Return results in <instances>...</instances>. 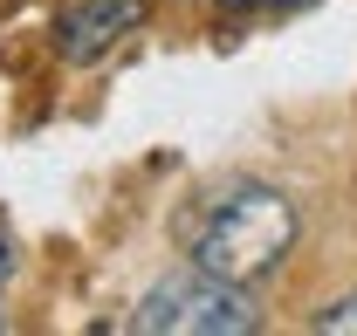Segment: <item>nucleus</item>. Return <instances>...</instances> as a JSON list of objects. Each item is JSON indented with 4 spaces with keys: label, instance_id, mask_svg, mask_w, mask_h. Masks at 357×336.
<instances>
[{
    "label": "nucleus",
    "instance_id": "f257e3e1",
    "mask_svg": "<svg viewBox=\"0 0 357 336\" xmlns=\"http://www.w3.org/2000/svg\"><path fill=\"white\" fill-rule=\"evenodd\" d=\"M296 234H303L296 199L282 185H268V178H248V171L206 185L192 206L178 213L185 254L199 268L227 275V282H261V275H275L289 261V247H296Z\"/></svg>",
    "mask_w": 357,
    "mask_h": 336
},
{
    "label": "nucleus",
    "instance_id": "f03ea898",
    "mask_svg": "<svg viewBox=\"0 0 357 336\" xmlns=\"http://www.w3.org/2000/svg\"><path fill=\"white\" fill-rule=\"evenodd\" d=\"M131 330L137 336H255L261 309H255L248 282H227V275L192 261V268H178L137 295Z\"/></svg>",
    "mask_w": 357,
    "mask_h": 336
},
{
    "label": "nucleus",
    "instance_id": "7ed1b4c3",
    "mask_svg": "<svg viewBox=\"0 0 357 336\" xmlns=\"http://www.w3.org/2000/svg\"><path fill=\"white\" fill-rule=\"evenodd\" d=\"M137 21H144V0H62L55 7V55L76 69L103 62L124 35H137Z\"/></svg>",
    "mask_w": 357,
    "mask_h": 336
},
{
    "label": "nucleus",
    "instance_id": "20e7f679",
    "mask_svg": "<svg viewBox=\"0 0 357 336\" xmlns=\"http://www.w3.org/2000/svg\"><path fill=\"white\" fill-rule=\"evenodd\" d=\"M310 330H316V336H344V330H357V295L330 302V309H316V316H310Z\"/></svg>",
    "mask_w": 357,
    "mask_h": 336
},
{
    "label": "nucleus",
    "instance_id": "39448f33",
    "mask_svg": "<svg viewBox=\"0 0 357 336\" xmlns=\"http://www.w3.org/2000/svg\"><path fill=\"white\" fill-rule=\"evenodd\" d=\"M282 7H310V0H220V14H282Z\"/></svg>",
    "mask_w": 357,
    "mask_h": 336
},
{
    "label": "nucleus",
    "instance_id": "423d86ee",
    "mask_svg": "<svg viewBox=\"0 0 357 336\" xmlns=\"http://www.w3.org/2000/svg\"><path fill=\"white\" fill-rule=\"evenodd\" d=\"M7 282H14V234L0 227V295H7Z\"/></svg>",
    "mask_w": 357,
    "mask_h": 336
}]
</instances>
